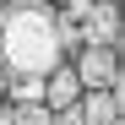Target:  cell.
Masks as SVG:
<instances>
[{"label":"cell","mask_w":125,"mask_h":125,"mask_svg":"<svg viewBox=\"0 0 125 125\" xmlns=\"http://www.w3.org/2000/svg\"><path fill=\"white\" fill-rule=\"evenodd\" d=\"M6 6H49V0H6Z\"/></svg>","instance_id":"9"},{"label":"cell","mask_w":125,"mask_h":125,"mask_svg":"<svg viewBox=\"0 0 125 125\" xmlns=\"http://www.w3.org/2000/svg\"><path fill=\"white\" fill-rule=\"evenodd\" d=\"M71 71H76V82H82V93H93V87H120V82H125L120 49H103V44H82Z\"/></svg>","instance_id":"2"},{"label":"cell","mask_w":125,"mask_h":125,"mask_svg":"<svg viewBox=\"0 0 125 125\" xmlns=\"http://www.w3.org/2000/svg\"><path fill=\"white\" fill-rule=\"evenodd\" d=\"M93 6H120V0H93Z\"/></svg>","instance_id":"10"},{"label":"cell","mask_w":125,"mask_h":125,"mask_svg":"<svg viewBox=\"0 0 125 125\" xmlns=\"http://www.w3.org/2000/svg\"><path fill=\"white\" fill-rule=\"evenodd\" d=\"M54 44H60V54H76L82 49V27L65 22V16H54Z\"/></svg>","instance_id":"7"},{"label":"cell","mask_w":125,"mask_h":125,"mask_svg":"<svg viewBox=\"0 0 125 125\" xmlns=\"http://www.w3.org/2000/svg\"><path fill=\"white\" fill-rule=\"evenodd\" d=\"M76 109H82V125H120V93L114 87H93V93L76 98Z\"/></svg>","instance_id":"4"},{"label":"cell","mask_w":125,"mask_h":125,"mask_svg":"<svg viewBox=\"0 0 125 125\" xmlns=\"http://www.w3.org/2000/svg\"><path fill=\"white\" fill-rule=\"evenodd\" d=\"M54 114V125H82V109H76V103H71V109H49Z\"/></svg>","instance_id":"8"},{"label":"cell","mask_w":125,"mask_h":125,"mask_svg":"<svg viewBox=\"0 0 125 125\" xmlns=\"http://www.w3.org/2000/svg\"><path fill=\"white\" fill-rule=\"evenodd\" d=\"M0 125H54V114L44 103H6L0 109Z\"/></svg>","instance_id":"6"},{"label":"cell","mask_w":125,"mask_h":125,"mask_svg":"<svg viewBox=\"0 0 125 125\" xmlns=\"http://www.w3.org/2000/svg\"><path fill=\"white\" fill-rule=\"evenodd\" d=\"M82 98V82H76V71L60 60V65L44 76V109H71V103Z\"/></svg>","instance_id":"5"},{"label":"cell","mask_w":125,"mask_h":125,"mask_svg":"<svg viewBox=\"0 0 125 125\" xmlns=\"http://www.w3.org/2000/svg\"><path fill=\"white\" fill-rule=\"evenodd\" d=\"M54 11L49 6H6L0 11V65L11 76H49L60 65Z\"/></svg>","instance_id":"1"},{"label":"cell","mask_w":125,"mask_h":125,"mask_svg":"<svg viewBox=\"0 0 125 125\" xmlns=\"http://www.w3.org/2000/svg\"><path fill=\"white\" fill-rule=\"evenodd\" d=\"M82 44H103V49H120L125 44V22H120V6H93L82 16Z\"/></svg>","instance_id":"3"}]
</instances>
